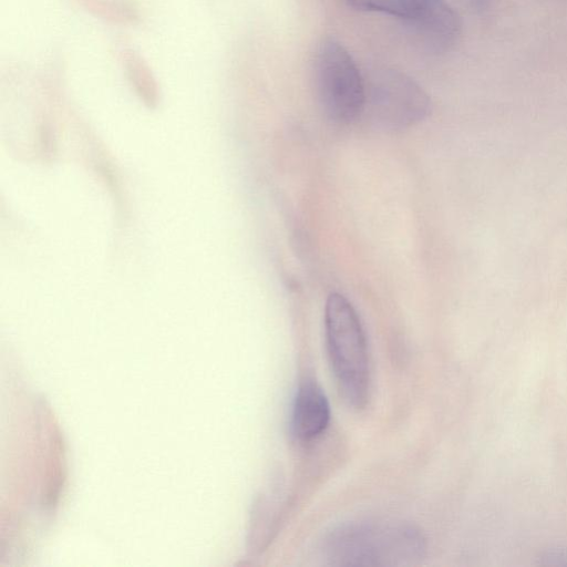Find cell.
<instances>
[{"label": "cell", "mask_w": 567, "mask_h": 567, "mask_svg": "<svg viewBox=\"0 0 567 567\" xmlns=\"http://www.w3.org/2000/svg\"><path fill=\"white\" fill-rule=\"evenodd\" d=\"M322 550L337 566L402 565L423 557L425 539L405 524L351 523L333 529Z\"/></svg>", "instance_id": "6da1fadb"}, {"label": "cell", "mask_w": 567, "mask_h": 567, "mask_svg": "<svg viewBox=\"0 0 567 567\" xmlns=\"http://www.w3.org/2000/svg\"><path fill=\"white\" fill-rule=\"evenodd\" d=\"M328 354L343 400L354 409L369 396V355L364 331L350 301L340 293L328 297L324 310Z\"/></svg>", "instance_id": "7a4b0ae2"}, {"label": "cell", "mask_w": 567, "mask_h": 567, "mask_svg": "<svg viewBox=\"0 0 567 567\" xmlns=\"http://www.w3.org/2000/svg\"><path fill=\"white\" fill-rule=\"evenodd\" d=\"M315 75L318 97L329 118L350 123L363 113L365 82L350 53L334 39L319 47Z\"/></svg>", "instance_id": "3957f363"}, {"label": "cell", "mask_w": 567, "mask_h": 567, "mask_svg": "<svg viewBox=\"0 0 567 567\" xmlns=\"http://www.w3.org/2000/svg\"><path fill=\"white\" fill-rule=\"evenodd\" d=\"M431 101L423 89L404 73L381 70L365 84V104L370 117L389 128H404L424 120Z\"/></svg>", "instance_id": "277c9868"}, {"label": "cell", "mask_w": 567, "mask_h": 567, "mask_svg": "<svg viewBox=\"0 0 567 567\" xmlns=\"http://www.w3.org/2000/svg\"><path fill=\"white\" fill-rule=\"evenodd\" d=\"M330 408L322 389L310 379L301 382L293 402L291 427L300 441L319 436L328 426Z\"/></svg>", "instance_id": "5b68a950"}, {"label": "cell", "mask_w": 567, "mask_h": 567, "mask_svg": "<svg viewBox=\"0 0 567 567\" xmlns=\"http://www.w3.org/2000/svg\"><path fill=\"white\" fill-rule=\"evenodd\" d=\"M434 51L449 50L458 39L461 21L444 0H426L420 14L409 23Z\"/></svg>", "instance_id": "8992f818"}, {"label": "cell", "mask_w": 567, "mask_h": 567, "mask_svg": "<svg viewBox=\"0 0 567 567\" xmlns=\"http://www.w3.org/2000/svg\"><path fill=\"white\" fill-rule=\"evenodd\" d=\"M351 7L396 17L411 23L422 11L426 0H346Z\"/></svg>", "instance_id": "52a82bcc"}, {"label": "cell", "mask_w": 567, "mask_h": 567, "mask_svg": "<svg viewBox=\"0 0 567 567\" xmlns=\"http://www.w3.org/2000/svg\"><path fill=\"white\" fill-rule=\"evenodd\" d=\"M477 1L482 2V1H484V0H477Z\"/></svg>", "instance_id": "ba28073f"}]
</instances>
